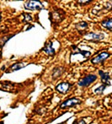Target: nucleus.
<instances>
[{"mask_svg":"<svg viewBox=\"0 0 112 124\" xmlns=\"http://www.w3.org/2000/svg\"><path fill=\"white\" fill-rule=\"evenodd\" d=\"M65 12L62 9H56L50 13V20L52 23H60L63 20Z\"/></svg>","mask_w":112,"mask_h":124,"instance_id":"f257e3e1","label":"nucleus"},{"mask_svg":"<svg viewBox=\"0 0 112 124\" xmlns=\"http://www.w3.org/2000/svg\"><path fill=\"white\" fill-rule=\"evenodd\" d=\"M24 8L27 10H31V11H34V10H41L44 8V5L40 1H27L24 3Z\"/></svg>","mask_w":112,"mask_h":124,"instance_id":"f03ea898","label":"nucleus"},{"mask_svg":"<svg viewBox=\"0 0 112 124\" xmlns=\"http://www.w3.org/2000/svg\"><path fill=\"white\" fill-rule=\"evenodd\" d=\"M97 79V76L95 74H88L87 76H85L84 78H81V79L78 81V85H79L80 87H87L90 86L92 83H94L95 80Z\"/></svg>","mask_w":112,"mask_h":124,"instance_id":"7ed1b4c3","label":"nucleus"},{"mask_svg":"<svg viewBox=\"0 0 112 124\" xmlns=\"http://www.w3.org/2000/svg\"><path fill=\"white\" fill-rule=\"evenodd\" d=\"M111 54L107 52H102L97 55L96 57H94V58L91 59V62H92L94 65H99V64L104 63V62L108 59V57H110Z\"/></svg>","mask_w":112,"mask_h":124,"instance_id":"20e7f679","label":"nucleus"},{"mask_svg":"<svg viewBox=\"0 0 112 124\" xmlns=\"http://www.w3.org/2000/svg\"><path fill=\"white\" fill-rule=\"evenodd\" d=\"M82 103V101L80 99L77 98V97H73V98H70L65 101L64 102H62L61 104L60 107L62 109H65V108H69V107H73L77 105H79Z\"/></svg>","mask_w":112,"mask_h":124,"instance_id":"39448f33","label":"nucleus"},{"mask_svg":"<svg viewBox=\"0 0 112 124\" xmlns=\"http://www.w3.org/2000/svg\"><path fill=\"white\" fill-rule=\"evenodd\" d=\"M104 38H105L104 34H101V33L90 32V33H86L84 35V39L90 41H99L103 40Z\"/></svg>","mask_w":112,"mask_h":124,"instance_id":"423d86ee","label":"nucleus"},{"mask_svg":"<svg viewBox=\"0 0 112 124\" xmlns=\"http://www.w3.org/2000/svg\"><path fill=\"white\" fill-rule=\"evenodd\" d=\"M72 85L67 82H62V83H59L58 85L56 86V90L61 94H67L69 90L71 89Z\"/></svg>","mask_w":112,"mask_h":124,"instance_id":"0eeeda50","label":"nucleus"},{"mask_svg":"<svg viewBox=\"0 0 112 124\" xmlns=\"http://www.w3.org/2000/svg\"><path fill=\"white\" fill-rule=\"evenodd\" d=\"M42 51L46 54L47 56L53 57V56L55 55V49H54L53 46H52V41H47V42L45 43V46L43 47Z\"/></svg>","mask_w":112,"mask_h":124,"instance_id":"6e6552de","label":"nucleus"},{"mask_svg":"<svg viewBox=\"0 0 112 124\" xmlns=\"http://www.w3.org/2000/svg\"><path fill=\"white\" fill-rule=\"evenodd\" d=\"M99 74L101 77V82H102L103 85H106V86H109L111 85V77H110V74L108 72H104L102 70L99 71Z\"/></svg>","mask_w":112,"mask_h":124,"instance_id":"1a4fd4ad","label":"nucleus"},{"mask_svg":"<svg viewBox=\"0 0 112 124\" xmlns=\"http://www.w3.org/2000/svg\"><path fill=\"white\" fill-rule=\"evenodd\" d=\"M64 68L63 67H56V68H54V69H53V71H52V78H53L54 80L55 79H57V78H59V77L61 76L62 74L64 73Z\"/></svg>","mask_w":112,"mask_h":124,"instance_id":"9d476101","label":"nucleus"},{"mask_svg":"<svg viewBox=\"0 0 112 124\" xmlns=\"http://www.w3.org/2000/svg\"><path fill=\"white\" fill-rule=\"evenodd\" d=\"M88 27H89V23L86 21H81V22H79V23H77L76 25H75L76 30L79 33H81V34H83V33L88 29Z\"/></svg>","mask_w":112,"mask_h":124,"instance_id":"9b49d317","label":"nucleus"},{"mask_svg":"<svg viewBox=\"0 0 112 124\" xmlns=\"http://www.w3.org/2000/svg\"><path fill=\"white\" fill-rule=\"evenodd\" d=\"M72 48L73 49V52H72V54H71V56H73V54H82L83 55V57H89L91 55V52H88V51H82V50H80L79 48H78L76 46H72Z\"/></svg>","mask_w":112,"mask_h":124,"instance_id":"f8f14e48","label":"nucleus"},{"mask_svg":"<svg viewBox=\"0 0 112 124\" xmlns=\"http://www.w3.org/2000/svg\"><path fill=\"white\" fill-rule=\"evenodd\" d=\"M27 65H28L27 62H16V63L12 64L9 67V69H8V70H9L10 72H14V71L20 70V69H23V68L26 67Z\"/></svg>","mask_w":112,"mask_h":124,"instance_id":"ddd939ff","label":"nucleus"},{"mask_svg":"<svg viewBox=\"0 0 112 124\" xmlns=\"http://www.w3.org/2000/svg\"><path fill=\"white\" fill-rule=\"evenodd\" d=\"M101 25L105 27L107 30H112V18L111 19H106L101 21Z\"/></svg>","mask_w":112,"mask_h":124,"instance_id":"4468645a","label":"nucleus"},{"mask_svg":"<svg viewBox=\"0 0 112 124\" xmlns=\"http://www.w3.org/2000/svg\"><path fill=\"white\" fill-rule=\"evenodd\" d=\"M15 35H11V36H5V37H2L0 38V46H3L4 44L6 43V41H8L9 39H11Z\"/></svg>","mask_w":112,"mask_h":124,"instance_id":"2eb2a0df","label":"nucleus"},{"mask_svg":"<svg viewBox=\"0 0 112 124\" xmlns=\"http://www.w3.org/2000/svg\"><path fill=\"white\" fill-rule=\"evenodd\" d=\"M106 85H101L100 86H99L98 88H96L95 90H94V93L97 94V95H100V94L103 93V91L105 90V89L106 88Z\"/></svg>","mask_w":112,"mask_h":124,"instance_id":"dca6fc26","label":"nucleus"},{"mask_svg":"<svg viewBox=\"0 0 112 124\" xmlns=\"http://www.w3.org/2000/svg\"><path fill=\"white\" fill-rule=\"evenodd\" d=\"M104 9L106 11H111L112 10V1H108L105 3Z\"/></svg>","mask_w":112,"mask_h":124,"instance_id":"f3484780","label":"nucleus"},{"mask_svg":"<svg viewBox=\"0 0 112 124\" xmlns=\"http://www.w3.org/2000/svg\"><path fill=\"white\" fill-rule=\"evenodd\" d=\"M73 124H87L85 123L84 119H76L73 123Z\"/></svg>","mask_w":112,"mask_h":124,"instance_id":"a211bd4d","label":"nucleus"},{"mask_svg":"<svg viewBox=\"0 0 112 124\" xmlns=\"http://www.w3.org/2000/svg\"><path fill=\"white\" fill-rule=\"evenodd\" d=\"M24 20H27V21H30V20H32V18H31L30 15H29V14H24Z\"/></svg>","mask_w":112,"mask_h":124,"instance_id":"6ab92c4d","label":"nucleus"},{"mask_svg":"<svg viewBox=\"0 0 112 124\" xmlns=\"http://www.w3.org/2000/svg\"><path fill=\"white\" fill-rule=\"evenodd\" d=\"M92 0L90 1H78V3H79V4H89L90 3H92Z\"/></svg>","mask_w":112,"mask_h":124,"instance_id":"aec40b11","label":"nucleus"},{"mask_svg":"<svg viewBox=\"0 0 112 124\" xmlns=\"http://www.w3.org/2000/svg\"><path fill=\"white\" fill-rule=\"evenodd\" d=\"M1 18H2V17H1V13H0V20H1Z\"/></svg>","mask_w":112,"mask_h":124,"instance_id":"412c9836","label":"nucleus"},{"mask_svg":"<svg viewBox=\"0 0 112 124\" xmlns=\"http://www.w3.org/2000/svg\"><path fill=\"white\" fill-rule=\"evenodd\" d=\"M59 124H62V123H59Z\"/></svg>","mask_w":112,"mask_h":124,"instance_id":"4be33fe9","label":"nucleus"}]
</instances>
